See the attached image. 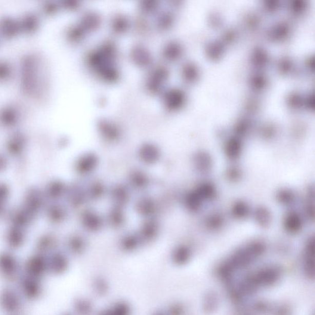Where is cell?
Returning a JSON list of instances; mask_svg holds the SVG:
<instances>
[{"instance_id": "6da1fadb", "label": "cell", "mask_w": 315, "mask_h": 315, "mask_svg": "<svg viewBox=\"0 0 315 315\" xmlns=\"http://www.w3.org/2000/svg\"><path fill=\"white\" fill-rule=\"evenodd\" d=\"M99 164L98 157L93 153H86L80 156L75 162V170L78 174L87 175L94 172Z\"/></svg>"}, {"instance_id": "7a4b0ae2", "label": "cell", "mask_w": 315, "mask_h": 315, "mask_svg": "<svg viewBox=\"0 0 315 315\" xmlns=\"http://www.w3.org/2000/svg\"><path fill=\"white\" fill-rule=\"evenodd\" d=\"M83 228L89 232H97L103 227L104 221L101 215L92 209H86L81 215Z\"/></svg>"}, {"instance_id": "3957f363", "label": "cell", "mask_w": 315, "mask_h": 315, "mask_svg": "<svg viewBox=\"0 0 315 315\" xmlns=\"http://www.w3.org/2000/svg\"><path fill=\"white\" fill-rule=\"evenodd\" d=\"M160 232L159 222L153 219H147L146 222L142 225L138 235L141 243H149L155 240Z\"/></svg>"}, {"instance_id": "277c9868", "label": "cell", "mask_w": 315, "mask_h": 315, "mask_svg": "<svg viewBox=\"0 0 315 315\" xmlns=\"http://www.w3.org/2000/svg\"><path fill=\"white\" fill-rule=\"evenodd\" d=\"M135 209L137 214L142 217L152 218L156 211L155 201L149 196L141 197L135 203Z\"/></svg>"}, {"instance_id": "5b68a950", "label": "cell", "mask_w": 315, "mask_h": 315, "mask_svg": "<svg viewBox=\"0 0 315 315\" xmlns=\"http://www.w3.org/2000/svg\"><path fill=\"white\" fill-rule=\"evenodd\" d=\"M139 159L147 165H155L160 159L161 153L158 147L152 144H146L140 148Z\"/></svg>"}, {"instance_id": "8992f818", "label": "cell", "mask_w": 315, "mask_h": 315, "mask_svg": "<svg viewBox=\"0 0 315 315\" xmlns=\"http://www.w3.org/2000/svg\"><path fill=\"white\" fill-rule=\"evenodd\" d=\"M110 197L115 206L123 208L130 200L131 194L125 185H115L110 190Z\"/></svg>"}, {"instance_id": "52a82bcc", "label": "cell", "mask_w": 315, "mask_h": 315, "mask_svg": "<svg viewBox=\"0 0 315 315\" xmlns=\"http://www.w3.org/2000/svg\"><path fill=\"white\" fill-rule=\"evenodd\" d=\"M129 185L135 190L146 189L150 184V179L146 172L141 169H135L131 171L129 175Z\"/></svg>"}, {"instance_id": "ba28073f", "label": "cell", "mask_w": 315, "mask_h": 315, "mask_svg": "<svg viewBox=\"0 0 315 315\" xmlns=\"http://www.w3.org/2000/svg\"><path fill=\"white\" fill-rule=\"evenodd\" d=\"M68 190V200L73 208L82 206L87 199L85 189L80 185H73Z\"/></svg>"}, {"instance_id": "9c48e42d", "label": "cell", "mask_w": 315, "mask_h": 315, "mask_svg": "<svg viewBox=\"0 0 315 315\" xmlns=\"http://www.w3.org/2000/svg\"><path fill=\"white\" fill-rule=\"evenodd\" d=\"M132 310L130 305L125 301H118L105 308L97 315H131Z\"/></svg>"}, {"instance_id": "30bf717a", "label": "cell", "mask_w": 315, "mask_h": 315, "mask_svg": "<svg viewBox=\"0 0 315 315\" xmlns=\"http://www.w3.org/2000/svg\"><path fill=\"white\" fill-rule=\"evenodd\" d=\"M126 217L122 208L114 206L107 215V222L111 227L122 228L125 225Z\"/></svg>"}, {"instance_id": "8fae6325", "label": "cell", "mask_w": 315, "mask_h": 315, "mask_svg": "<svg viewBox=\"0 0 315 315\" xmlns=\"http://www.w3.org/2000/svg\"><path fill=\"white\" fill-rule=\"evenodd\" d=\"M141 244L138 234L129 233L122 238L120 245L123 251L131 252L138 249Z\"/></svg>"}, {"instance_id": "7c38bea8", "label": "cell", "mask_w": 315, "mask_h": 315, "mask_svg": "<svg viewBox=\"0 0 315 315\" xmlns=\"http://www.w3.org/2000/svg\"><path fill=\"white\" fill-rule=\"evenodd\" d=\"M86 197L91 200H97L102 199L106 193V186L100 181L91 182L86 189Z\"/></svg>"}, {"instance_id": "4fadbf2b", "label": "cell", "mask_w": 315, "mask_h": 315, "mask_svg": "<svg viewBox=\"0 0 315 315\" xmlns=\"http://www.w3.org/2000/svg\"><path fill=\"white\" fill-rule=\"evenodd\" d=\"M86 244L85 238L80 234H73L67 241L68 248L76 255L81 254L85 251Z\"/></svg>"}, {"instance_id": "5bb4252c", "label": "cell", "mask_w": 315, "mask_h": 315, "mask_svg": "<svg viewBox=\"0 0 315 315\" xmlns=\"http://www.w3.org/2000/svg\"><path fill=\"white\" fill-rule=\"evenodd\" d=\"M302 219L297 213L291 212L286 216L285 221V227L289 233L298 232L302 228Z\"/></svg>"}, {"instance_id": "9a60e30c", "label": "cell", "mask_w": 315, "mask_h": 315, "mask_svg": "<svg viewBox=\"0 0 315 315\" xmlns=\"http://www.w3.org/2000/svg\"><path fill=\"white\" fill-rule=\"evenodd\" d=\"M75 310L78 315H92L93 313L94 305L89 299L81 298L76 301Z\"/></svg>"}, {"instance_id": "2e32d148", "label": "cell", "mask_w": 315, "mask_h": 315, "mask_svg": "<svg viewBox=\"0 0 315 315\" xmlns=\"http://www.w3.org/2000/svg\"><path fill=\"white\" fill-rule=\"evenodd\" d=\"M194 164L199 171L206 172L211 168L212 161L211 157L205 153H199L194 156Z\"/></svg>"}, {"instance_id": "e0dca14e", "label": "cell", "mask_w": 315, "mask_h": 315, "mask_svg": "<svg viewBox=\"0 0 315 315\" xmlns=\"http://www.w3.org/2000/svg\"><path fill=\"white\" fill-rule=\"evenodd\" d=\"M203 200L195 190L188 193L185 197L184 204L186 208L189 211L194 212L199 210L202 205Z\"/></svg>"}, {"instance_id": "ac0fdd59", "label": "cell", "mask_w": 315, "mask_h": 315, "mask_svg": "<svg viewBox=\"0 0 315 315\" xmlns=\"http://www.w3.org/2000/svg\"><path fill=\"white\" fill-rule=\"evenodd\" d=\"M226 155L229 159L234 160L240 156L242 152V144L239 140L232 139L228 142L225 147Z\"/></svg>"}, {"instance_id": "d6986e66", "label": "cell", "mask_w": 315, "mask_h": 315, "mask_svg": "<svg viewBox=\"0 0 315 315\" xmlns=\"http://www.w3.org/2000/svg\"><path fill=\"white\" fill-rule=\"evenodd\" d=\"M195 191L203 201L212 199L215 193L214 187L211 184L209 183L200 185Z\"/></svg>"}, {"instance_id": "ffe728a7", "label": "cell", "mask_w": 315, "mask_h": 315, "mask_svg": "<svg viewBox=\"0 0 315 315\" xmlns=\"http://www.w3.org/2000/svg\"><path fill=\"white\" fill-rule=\"evenodd\" d=\"M256 222L262 227H267L271 222V215L269 211L265 208H260L255 212Z\"/></svg>"}, {"instance_id": "44dd1931", "label": "cell", "mask_w": 315, "mask_h": 315, "mask_svg": "<svg viewBox=\"0 0 315 315\" xmlns=\"http://www.w3.org/2000/svg\"><path fill=\"white\" fill-rule=\"evenodd\" d=\"M51 209V219L55 222H63L66 218V210L63 206H55Z\"/></svg>"}, {"instance_id": "7402d4cb", "label": "cell", "mask_w": 315, "mask_h": 315, "mask_svg": "<svg viewBox=\"0 0 315 315\" xmlns=\"http://www.w3.org/2000/svg\"><path fill=\"white\" fill-rule=\"evenodd\" d=\"M249 213L248 206L245 203L240 202L234 205L233 208V214L237 218L246 217Z\"/></svg>"}, {"instance_id": "603a6c76", "label": "cell", "mask_w": 315, "mask_h": 315, "mask_svg": "<svg viewBox=\"0 0 315 315\" xmlns=\"http://www.w3.org/2000/svg\"><path fill=\"white\" fill-rule=\"evenodd\" d=\"M188 255V249L187 247L181 246L174 250L172 254L173 260L178 263L186 260Z\"/></svg>"}, {"instance_id": "cb8c5ba5", "label": "cell", "mask_w": 315, "mask_h": 315, "mask_svg": "<svg viewBox=\"0 0 315 315\" xmlns=\"http://www.w3.org/2000/svg\"><path fill=\"white\" fill-rule=\"evenodd\" d=\"M67 188L63 182H55L52 184L51 188V196L54 199H58L64 195V194L66 192Z\"/></svg>"}, {"instance_id": "d4e9b609", "label": "cell", "mask_w": 315, "mask_h": 315, "mask_svg": "<svg viewBox=\"0 0 315 315\" xmlns=\"http://www.w3.org/2000/svg\"><path fill=\"white\" fill-rule=\"evenodd\" d=\"M278 199L281 203L288 205L294 202L295 196L291 191L285 190L278 194Z\"/></svg>"}, {"instance_id": "484cf974", "label": "cell", "mask_w": 315, "mask_h": 315, "mask_svg": "<svg viewBox=\"0 0 315 315\" xmlns=\"http://www.w3.org/2000/svg\"><path fill=\"white\" fill-rule=\"evenodd\" d=\"M94 290L99 295H104L108 291V285L106 281L100 279L95 280L94 284Z\"/></svg>"}, {"instance_id": "4316f807", "label": "cell", "mask_w": 315, "mask_h": 315, "mask_svg": "<svg viewBox=\"0 0 315 315\" xmlns=\"http://www.w3.org/2000/svg\"><path fill=\"white\" fill-rule=\"evenodd\" d=\"M153 315H166V314L165 313H163V311H158V312H156Z\"/></svg>"}, {"instance_id": "83f0119b", "label": "cell", "mask_w": 315, "mask_h": 315, "mask_svg": "<svg viewBox=\"0 0 315 315\" xmlns=\"http://www.w3.org/2000/svg\"><path fill=\"white\" fill-rule=\"evenodd\" d=\"M66 315H71V314H66Z\"/></svg>"}]
</instances>
